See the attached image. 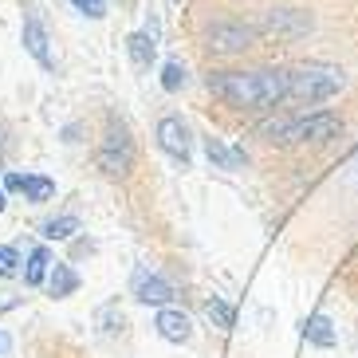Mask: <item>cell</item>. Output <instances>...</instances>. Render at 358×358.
<instances>
[{
	"instance_id": "obj_1",
	"label": "cell",
	"mask_w": 358,
	"mask_h": 358,
	"mask_svg": "<svg viewBox=\"0 0 358 358\" xmlns=\"http://www.w3.org/2000/svg\"><path fill=\"white\" fill-rule=\"evenodd\" d=\"M209 91L232 110H272L287 99V71H280V67L213 71Z\"/></svg>"
},
{
	"instance_id": "obj_2",
	"label": "cell",
	"mask_w": 358,
	"mask_h": 358,
	"mask_svg": "<svg viewBox=\"0 0 358 358\" xmlns=\"http://www.w3.org/2000/svg\"><path fill=\"white\" fill-rule=\"evenodd\" d=\"M343 134V118L331 110H315L303 118H287V122H268L264 138L268 142H284V146H303V142H331Z\"/></svg>"
},
{
	"instance_id": "obj_3",
	"label": "cell",
	"mask_w": 358,
	"mask_h": 358,
	"mask_svg": "<svg viewBox=\"0 0 358 358\" xmlns=\"http://www.w3.org/2000/svg\"><path fill=\"white\" fill-rule=\"evenodd\" d=\"M338 87H343V71L323 59H311L287 71V99L295 103H327L331 95H338Z\"/></svg>"
},
{
	"instance_id": "obj_4",
	"label": "cell",
	"mask_w": 358,
	"mask_h": 358,
	"mask_svg": "<svg viewBox=\"0 0 358 358\" xmlns=\"http://www.w3.org/2000/svg\"><path fill=\"white\" fill-rule=\"evenodd\" d=\"M95 162L106 178H127L130 166H134V138H130L127 122L118 115H106V130H103Z\"/></svg>"
},
{
	"instance_id": "obj_5",
	"label": "cell",
	"mask_w": 358,
	"mask_h": 358,
	"mask_svg": "<svg viewBox=\"0 0 358 358\" xmlns=\"http://www.w3.org/2000/svg\"><path fill=\"white\" fill-rule=\"evenodd\" d=\"M205 43L217 55H236V52H248V48L260 43V28L244 24V20H213L205 28Z\"/></svg>"
},
{
	"instance_id": "obj_6",
	"label": "cell",
	"mask_w": 358,
	"mask_h": 358,
	"mask_svg": "<svg viewBox=\"0 0 358 358\" xmlns=\"http://www.w3.org/2000/svg\"><path fill=\"white\" fill-rule=\"evenodd\" d=\"M20 40H24V52L32 55L40 67H48V71H52V67H55L52 36H48V28H43V20H40V12H36V8L24 12V32H20Z\"/></svg>"
},
{
	"instance_id": "obj_7",
	"label": "cell",
	"mask_w": 358,
	"mask_h": 358,
	"mask_svg": "<svg viewBox=\"0 0 358 358\" xmlns=\"http://www.w3.org/2000/svg\"><path fill=\"white\" fill-rule=\"evenodd\" d=\"M154 138H158V146L166 150L169 158L189 162V154H193V134H189V127H185L178 115H166V118H162L158 130H154Z\"/></svg>"
},
{
	"instance_id": "obj_8",
	"label": "cell",
	"mask_w": 358,
	"mask_h": 358,
	"mask_svg": "<svg viewBox=\"0 0 358 358\" xmlns=\"http://www.w3.org/2000/svg\"><path fill=\"white\" fill-rule=\"evenodd\" d=\"M311 32V16L295 8H280V12H268V20L260 24V36H272V40H295V36Z\"/></svg>"
},
{
	"instance_id": "obj_9",
	"label": "cell",
	"mask_w": 358,
	"mask_h": 358,
	"mask_svg": "<svg viewBox=\"0 0 358 358\" xmlns=\"http://www.w3.org/2000/svg\"><path fill=\"white\" fill-rule=\"evenodd\" d=\"M134 299L146 307H166L173 299V287L169 280H162L158 272H146V268H138L134 272Z\"/></svg>"
},
{
	"instance_id": "obj_10",
	"label": "cell",
	"mask_w": 358,
	"mask_h": 358,
	"mask_svg": "<svg viewBox=\"0 0 358 358\" xmlns=\"http://www.w3.org/2000/svg\"><path fill=\"white\" fill-rule=\"evenodd\" d=\"M4 189H16L32 201V205H43V201L55 197V181L43 178V173H8L4 178Z\"/></svg>"
},
{
	"instance_id": "obj_11",
	"label": "cell",
	"mask_w": 358,
	"mask_h": 358,
	"mask_svg": "<svg viewBox=\"0 0 358 358\" xmlns=\"http://www.w3.org/2000/svg\"><path fill=\"white\" fill-rule=\"evenodd\" d=\"M154 327H158V335L166 338V343H178V347H185L193 338V323L185 311H178V307H162L158 319H154Z\"/></svg>"
},
{
	"instance_id": "obj_12",
	"label": "cell",
	"mask_w": 358,
	"mask_h": 358,
	"mask_svg": "<svg viewBox=\"0 0 358 358\" xmlns=\"http://www.w3.org/2000/svg\"><path fill=\"white\" fill-rule=\"evenodd\" d=\"M303 338L311 343V347H323V350H331L338 343V331H335V323L323 315V311H315V315L303 323Z\"/></svg>"
},
{
	"instance_id": "obj_13",
	"label": "cell",
	"mask_w": 358,
	"mask_h": 358,
	"mask_svg": "<svg viewBox=\"0 0 358 358\" xmlns=\"http://www.w3.org/2000/svg\"><path fill=\"white\" fill-rule=\"evenodd\" d=\"M127 55L134 67H150L158 55V36L154 32H130L127 36Z\"/></svg>"
},
{
	"instance_id": "obj_14",
	"label": "cell",
	"mask_w": 358,
	"mask_h": 358,
	"mask_svg": "<svg viewBox=\"0 0 358 358\" xmlns=\"http://www.w3.org/2000/svg\"><path fill=\"white\" fill-rule=\"evenodd\" d=\"M75 287H79V275H75L71 264H52V272H48V292L55 295V299H67V295H75Z\"/></svg>"
},
{
	"instance_id": "obj_15",
	"label": "cell",
	"mask_w": 358,
	"mask_h": 358,
	"mask_svg": "<svg viewBox=\"0 0 358 358\" xmlns=\"http://www.w3.org/2000/svg\"><path fill=\"white\" fill-rule=\"evenodd\" d=\"M205 154H209V162L217 169H236L244 162V150H229L221 138H205Z\"/></svg>"
},
{
	"instance_id": "obj_16",
	"label": "cell",
	"mask_w": 358,
	"mask_h": 358,
	"mask_svg": "<svg viewBox=\"0 0 358 358\" xmlns=\"http://www.w3.org/2000/svg\"><path fill=\"white\" fill-rule=\"evenodd\" d=\"M48 272H52V256H48V248H32V256H28V268H24V284H28V287H40L43 280H48Z\"/></svg>"
},
{
	"instance_id": "obj_17",
	"label": "cell",
	"mask_w": 358,
	"mask_h": 358,
	"mask_svg": "<svg viewBox=\"0 0 358 358\" xmlns=\"http://www.w3.org/2000/svg\"><path fill=\"white\" fill-rule=\"evenodd\" d=\"M43 241H71L75 232H79V217H52V221L40 224Z\"/></svg>"
},
{
	"instance_id": "obj_18",
	"label": "cell",
	"mask_w": 358,
	"mask_h": 358,
	"mask_svg": "<svg viewBox=\"0 0 358 358\" xmlns=\"http://www.w3.org/2000/svg\"><path fill=\"white\" fill-rule=\"evenodd\" d=\"M205 315L221 327V331H232V323H236V311H232V303H224L221 295H209V299H205Z\"/></svg>"
},
{
	"instance_id": "obj_19",
	"label": "cell",
	"mask_w": 358,
	"mask_h": 358,
	"mask_svg": "<svg viewBox=\"0 0 358 358\" xmlns=\"http://www.w3.org/2000/svg\"><path fill=\"white\" fill-rule=\"evenodd\" d=\"M162 87H166L169 95L185 87V64H181V59H169V64L162 67Z\"/></svg>"
},
{
	"instance_id": "obj_20",
	"label": "cell",
	"mask_w": 358,
	"mask_h": 358,
	"mask_svg": "<svg viewBox=\"0 0 358 358\" xmlns=\"http://www.w3.org/2000/svg\"><path fill=\"white\" fill-rule=\"evenodd\" d=\"M99 323H103V335L110 338V335H122L127 319H122V311L115 315V307H103V311H99Z\"/></svg>"
},
{
	"instance_id": "obj_21",
	"label": "cell",
	"mask_w": 358,
	"mask_h": 358,
	"mask_svg": "<svg viewBox=\"0 0 358 358\" xmlns=\"http://www.w3.org/2000/svg\"><path fill=\"white\" fill-rule=\"evenodd\" d=\"M20 272V252L12 244H0V275H16Z\"/></svg>"
},
{
	"instance_id": "obj_22",
	"label": "cell",
	"mask_w": 358,
	"mask_h": 358,
	"mask_svg": "<svg viewBox=\"0 0 358 358\" xmlns=\"http://www.w3.org/2000/svg\"><path fill=\"white\" fill-rule=\"evenodd\" d=\"M75 12H83L87 20H103L106 16V0H71Z\"/></svg>"
},
{
	"instance_id": "obj_23",
	"label": "cell",
	"mask_w": 358,
	"mask_h": 358,
	"mask_svg": "<svg viewBox=\"0 0 358 358\" xmlns=\"http://www.w3.org/2000/svg\"><path fill=\"white\" fill-rule=\"evenodd\" d=\"M343 181H347V185H358V154L347 162V169H343Z\"/></svg>"
},
{
	"instance_id": "obj_24",
	"label": "cell",
	"mask_w": 358,
	"mask_h": 358,
	"mask_svg": "<svg viewBox=\"0 0 358 358\" xmlns=\"http://www.w3.org/2000/svg\"><path fill=\"white\" fill-rule=\"evenodd\" d=\"M8 209V189H4V178H0V213Z\"/></svg>"
},
{
	"instance_id": "obj_25",
	"label": "cell",
	"mask_w": 358,
	"mask_h": 358,
	"mask_svg": "<svg viewBox=\"0 0 358 358\" xmlns=\"http://www.w3.org/2000/svg\"><path fill=\"white\" fill-rule=\"evenodd\" d=\"M0 355H4V335H0Z\"/></svg>"
}]
</instances>
